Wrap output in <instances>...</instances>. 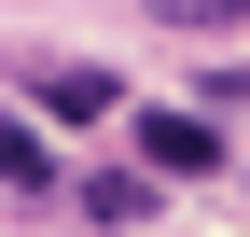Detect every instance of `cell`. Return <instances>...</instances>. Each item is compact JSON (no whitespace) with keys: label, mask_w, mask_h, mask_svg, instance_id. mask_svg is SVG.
Instances as JSON below:
<instances>
[{"label":"cell","mask_w":250,"mask_h":237,"mask_svg":"<svg viewBox=\"0 0 250 237\" xmlns=\"http://www.w3.org/2000/svg\"><path fill=\"white\" fill-rule=\"evenodd\" d=\"M111 98H125V84L98 70V56H56V70H42V112H56V126H98Z\"/></svg>","instance_id":"obj_1"},{"label":"cell","mask_w":250,"mask_h":237,"mask_svg":"<svg viewBox=\"0 0 250 237\" xmlns=\"http://www.w3.org/2000/svg\"><path fill=\"white\" fill-rule=\"evenodd\" d=\"M208 154H223L208 112H153V126H139V167H208Z\"/></svg>","instance_id":"obj_2"},{"label":"cell","mask_w":250,"mask_h":237,"mask_svg":"<svg viewBox=\"0 0 250 237\" xmlns=\"http://www.w3.org/2000/svg\"><path fill=\"white\" fill-rule=\"evenodd\" d=\"M83 223H111V237L153 223V182H139V167H98V182H83Z\"/></svg>","instance_id":"obj_3"},{"label":"cell","mask_w":250,"mask_h":237,"mask_svg":"<svg viewBox=\"0 0 250 237\" xmlns=\"http://www.w3.org/2000/svg\"><path fill=\"white\" fill-rule=\"evenodd\" d=\"M0 182H14V195H56V154L14 126V112H0Z\"/></svg>","instance_id":"obj_4"}]
</instances>
